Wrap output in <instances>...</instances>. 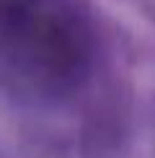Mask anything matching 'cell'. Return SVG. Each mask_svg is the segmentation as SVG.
<instances>
[{"label":"cell","mask_w":155,"mask_h":158,"mask_svg":"<svg viewBox=\"0 0 155 158\" xmlns=\"http://www.w3.org/2000/svg\"><path fill=\"white\" fill-rule=\"evenodd\" d=\"M93 55V31L65 0H0V70L26 94L75 91Z\"/></svg>","instance_id":"obj_1"}]
</instances>
